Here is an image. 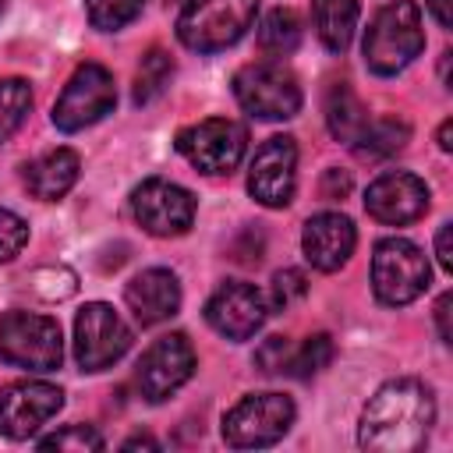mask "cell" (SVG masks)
Here are the masks:
<instances>
[{
    "label": "cell",
    "instance_id": "21",
    "mask_svg": "<svg viewBox=\"0 0 453 453\" xmlns=\"http://www.w3.org/2000/svg\"><path fill=\"white\" fill-rule=\"evenodd\" d=\"M365 124H368V110L357 99V92L347 81L329 85V92H326V127H329V134L343 145H354L357 134L365 131Z\"/></svg>",
    "mask_w": 453,
    "mask_h": 453
},
{
    "label": "cell",
    "instance_id": "11",
    "mask_svg": "<svg viewBox=\"0 0 453 453\" xmlns=\"http://www.w3.org/2000/svg\"><path fill=\"white\" fill-rule=\"evenodd\" d=\"M195 195L166 177H149L131 191V212L152 237H180L195 223Z\"/></svg>",
    "mask_w": 453,
    "mask_h": 453
},
{
    "label": "cell",
    "instance_id": "10",
    "mask_svg": "<svg viewBox=\"0 0 453 453\" xmlns=\"http://www.w3.org/2000/svg\"><path fill=\"white\" fill-rule=\"evenodd\" d=\"M248 131L230 117H209L177 134V152L202 173H230L244 159Z\"/></svg>",
    "mask_w": 453,
    "mask_h": 453
},
{
    "label": "cell",
    "instance_id": "34",
    "mask_svg": "<svg viewBox=\"0 0 453 453\" xmlns=\"http://www.w3.org/2000/svg\"><path fill=\"white\" fill-rule=\"evenodd\" d=\"M449 234H453V223H442L439 226V234H435V258H439V265L449 273L453 269V248H449Z\"/></svg>",
    "mask_w": 453,
    "mask_h": 453
},
{
    "label": "cell",
    "instance_id": "16",
    "mask_svg": "<svg viewBox=\"0 0 453 453\" xmlns=\"http://www.w3.org/2000/svg\"><path fill=\"white\" fill-rule=\"evenodd\" d=\"M365 209L386 226H407L428 212V188L411 170H386L368 184Z\"/></svg>",
    "mask_w": 453,
    "mask_h": 453
},
{
    "label": "cell",
    "instance_id": "25",
    "mask_svg": "<svg viewBox=\"0 0 453 453\" xmlns=\"http://www.w3.org/2000/svg\"><path fill=\"white\" fill-rule=\"evenodd\" d=\"M32 110V88L25 78H0V142H7Z\"/></svg>",
    "mask_w": 453,
    "mask_h": 453
},
{
    "label": "cell",
    "instance_id": "9",
    "mask_svg": "<svg viewBox=\"0 0 453 453\" xmlns=\"http://www.w3.org/2000/svg\"><path fill=\"white\" fill-rule=\"evenodd\" d=\"M127 347L131 329L106 301H88L74 315V361L81 372H103L117 365L127 354Z\"/></svg>",
    "mask_w": 453,
    "mask_h": 453
},
{
    "label": "cell",
    "instance_id": "19",
    "mask_svg": "<svg viewBox=\"0 0 453 453\" xmlns=\"http://www.w3.org/2000/svg\"><path fill=\"white\" fill-rule=\"evenodd\" d=\"M78 170H81V159L74 149H50L42 156H35L28 166H25V188L42 198V202H57L64 198L74 180H78Z\"/></svg>",
    "mask_w": 453,
    "mask_h": 453
},
{
    "label": "cell",
    "instance_id": "33",
    "mask_svg": "<svg viewBox=\"0 0 453 453\" xmlns=\"http://www.w3.org/2000/svg\"><path fill=\"white\" fill-rule=\"evenodd\" d=\"M319 191H322L326 202H340V198H347V191H350V173L340 170V166H329V170L322 173Z\"/></svg>",
    "mask_w": 453,
    "mask_h": 453
},
{
    "label": "cell",
    "instance_id": "8",
    "mask_svg": "<svg viewBox=\"0 0 453 453\" xmlns=\"http://www.w3.org/2000/svg\"><path fill=\"white\" fill-rule=\"evenodd\" d=\"M113 106H117L113 74H110L103 64H81V67L67 78V85H64L60 99L53 103V113H50V117H53L57 131L74 134V131H85V127H92L96 120H103Z\"/></svg>",
    "mask_w": 453,
    "mask_h": 453
},
{
    "label": "cell",
    "instance_id": "18",
    "mask_svg": "<svg viewBox=\"0 0 453 453\" xmlns=\"http://www.w3.org/2000/svg\"><path fill=\"white\" fill-rule=\"evenodd\" d=\"M124 301L131 308V315L142 326H159L166 319L177 315L180 308V283L170 269H142L127 287H124Z\"/></svg>",
    "mask_w": 453,
    "mask_h": 453
},
{
    "label": "cell",
    "instance_id": "32",
    "mask_svg": "<svg viewBox=\"0 0 453 453\" xmlns=\"http://www.w3.org/2000/svg\"><path fill=\"white\" fill-rule=\"evenodd\" d=\"M287 361H290V340H287V336H269V340H262V347L255 350V365H258L265 375L287 372Z\"/></svg>",
    "mask_w": 453,
    "mask_h": 453
},
{
    "label": "cell",
    "instance_id": "13",
    "mask_svg": "<svg viewBox=\"0 0 453 453\" xmlns=\"http://www.w3.org/2000/svg\"><path fill=\"white\" fill-rule=\"evenodd\" d=\"M297 188V145L290 134H273L255 149L248 166V195L265 209H283Z\"/></svg>",
    "mask_w": 453,
    "mask_h": 453
},
{
    "label": "cell",
    "instance_id": "15",
    "mask_svg": "<svg viewBox=\"0 0 453 453\" xmlns=\"http://www.w3.org/2000/svg\"><path fill=\"white\" fill-rule=\"evenodd\" d=\"M64 407V389L42 379L14 382L0 393V432L14 442L32 439Z\"/></svg>",
    "mask_w": 453,
    "mask_h": 453
},
{
    "label": "cell",
    "instance_id": "22",
    "mask_svg": "<svg viewBox=\"0 0 453 453\" xmlns=\"http://www.w3.org/2000/svg\"><path fill=\"white\" fill-rule=\"evenodd\" d=\"M407 138H411L407 120H400V117H379V120H368L365 124V131L357 134V142L350 149L365 163H382V159L396 156L407 145Z\"/></svg>",
    "mask_w": 453,
    "mask_h": 453
},
{
    "label": "cell",
    "instance_id": "27",
    "mask_svg": "<svg viewBox=\"0 0 453 453\" xmlns=\"http://www.w3.org/2000/svg\"><path fill=\"white\" fill-rule=\"evenodd\" d=\"M142 7H145V0H85L88 21L99 32H117V28L131 25L142 14Z\"/></svg>",
    "mask_w": 453,
    "mask_h": 453
},
{
    "label": "cell",
    "instance_id": "14",
    "mask_svg": "<svg viewBox=\"0 0 453 453\" xmlns=\"http://www.w3.org/2000/svg\"><path fill=\"white\" fill-rule=\"evenodd\" d=\"M269 315V301L255 283L226 280L205 301V322L226 340H251Z\"/></svg>",
    "mask_w": 453,
    "mask_h": 453
},
{
    "label": "cell",
    "instance_id": "6",
    "mask_svg": "<svg viewBox=\"0 0 453 453\" xmlns=\"http://www.w3.org/2000/svg\"><path fill=\"white\" fill-rule=\"evenodd\" d=\"M294 400L283 393H248L223 414V439L234 449H265L294 425Z\"/></svg>",
    "mask_w": 453,
    "mask_h": 453
},
{
    "label": "cell",
    "instance_id": "30",
    "mask_svg": "<svg viewBox=\"0 0 453 453\" xmlns=\"http://www.w3.org/2000/svg\"><path fill=\"white\" fill-rule=\"evenodd\" d=\"M304 294H308V276L301 269H280L273 276V287H269V297L265 301H269L273 311H287L297 301H304Z\"/></svg>",
    "mask_w": 453,
    "mask_h": 453
},
{
    "label": "cell",
    "instance_id": "3",
    "mask_svg": "<svg viewBox=\"0 0 453 453\" xmlns=\"http://www.w3.org/2000/svg\"><path fill=\"white\" fill-rule=\"evenodd\" d=\"M258 0H188L177 14V39L195 53L230 50L255 25Z\"/></svg>",
    "mask_w": 453,
    "mask_h": 453
},
{
    "label": "cell",
    "instance_id": "39",
    "mask_svg": "<svg viewBox=\"0 0 453 453\" xmlns=\"http://www.w3.org/2000/svg\"><path fill=\"white\" fill-rule=\"evenodd\" d=\"M0 14H4V0H0Z\"/></svg>",
    "mask_w": 453,
    "mask_h": 453
},
{
    "label": "cell",
    "instance_id": "26",
    "mask_svg": "<svg viewBox=\"0 0 453 453\" xmlns=\"http://www.w3.org/2000/svg\"><path fill=\"white\" fill-rule=\"evenodd\" d=\"M329 361H333V336H329V333H315V336H308L297 350L290 347L287 375H294V379H311V375H319Z\"/></svg>",
    "mask_w": 453,
    "mask_h": 453
},
{
    "label": "cell",
    "instance_id": "31",
    "mask_svg": "<svg viewBox=\"0 0 453 453\" xmlns=\"http://www.w3.org/2000/svg\"><path fill=\"white\" fill-rule=\"evenodd\" d=\"M25 244H28V223L18 212L0 209V265L11 262Z\"/></svg>",
    "mask_w": 453,
    "mask_h": 453
},
{
    "label": "cell",
    "instance_id": "37",
    "mask_svg": "<svg viewBox=\"0 0 453 453\" xmlns=\"http://www.w3.org/2000/svg\"><path fill=\"white\" fill-rule=\"evenodd\" d=\"M124 449H159V442H156L152 435H131V439L124 442Z\"/></svg>",
    "mask_w": 453,
    "mask_h": 453
},
{
    "label": "cell",
    "instance_id": "36",
    "mask_svg": "<svg viewBox=\"0 0 453 453\" xmlns=\"http://www.w3.org/2000/svg\"><path fill=\"white\" fill-rule=\"evenodd\" d=\"M425 4H428L432 18H435L442 28H449V25H453V7H449L453 0H425Z\"/></svg>",
    "mask_w": 453,
    "mask_h": 453
},
{
    "label": "cell",
    "instance_id": "2",
    "mask_svg": "<svg viewBox=\"0 0 453 453\" xmlns=\"http://www.w3.org/2000/svg\"><path fill=\"white\" fill-rule=\"evenodd\" d=\"M365 64L372 74H400L421 50H425V28H421V7L414 0H389L375 11L368 32H365Z\"/></svg>",
    "mask_w": 453,
    "mask_h": 453
},
{
    "label": "cell",
    "instance_id": "29",
    "mask_svg": "<svg viewBox=\"0 0 453 453\" xmlns=\"http://www.w3.org/2000/svg\"><path fill=\"white\" fill-rule=\"evenodd\" d=\"M39 449H74V453H99L103 435L92 425H67L46 439H39Z\"/></svg>",
    "mask_w": 453,
    "mask_h": 453
},
{
    "label": "cell",
    "instance_id": "17",
    "mask_svg": "<svg viewBox=\"0 0 453 453\" xmlns=\"http://www.w3.org/2000/svg\"><path fill=\"white\" fill-rule=\"evenodd\" d=\"M357 230L343 212H319L301 230V251L319 273H336L354 255Z\"/></svg>",
    "mask_w": 453,
    "mask_h": 453
},
{
    "label": "cell",
    "instance_id": "4",
    "mask_svg": "<svg viewBox=\"0 0 453 453\" xmlns=\"http://www.w3.org/2000/svg\"><path fill=\"white\" fill-rule=\"evenodd\" d=\"M432 269L425 251L407 237H382L372 251V290L379 304L400 308L428 290Z\"/></svg>",
    "mask_w": 453,
    "mask_h": 453
},
{
    "label": "cell",
    "instance_id": "38",
    "mask_svg": "<svg viewBox=\"0 0 453 453\" xmlns=\"http://www.w3.org/2000/svg\"><path fill=\"white\" fill-rule=\"evenodd\" d=\"M449 138H453V120H442V124H439V149H442V152H449V149H453V142H449Z\"/></svg>",
    "mask_w": 453,
    "mask_h": 453
},
{
    "label": "cell",
    "instance_id": "20",
    "mask_svg": "<svg viewBox=\"0 0 453 453\" xmlns=\"http://www.w3.org/2000/svg\"><path fill=\"white\" fill-rule=\"evenodd\" d=\"M361 4L357 0H311V21L329 53H343L354 39Z\"/></svg>",
    "mask_w": 453,
    "mask_h": 453
},
{
    "label": "cell",
    "instance_id": "1",
    "mask_svg": "<svg viewBox=\"0 0 453 453\" xmlns=\"http://www.w3.org/2000/svg\"><path fill=\"white\" fill-rule=\"evenodd\" d=\"M435 425V396L421 379L382 382L361 411L357 442L368 453H414Z\"/></svg>",
    "mask_w": 453,
    "mask_h": 453
},
{
    "label": "cell",
    "instance_id": "12",
    "mask_svg": "<svg viewBox=\"0 0 453 453\" xmlns=\"http://www.w3.org/2000/svg\"><path fill=\"white\" fill-rule=\"evenodd\" d=\"M195 361H198L195 347L184 333H166V336L152 340L138 361V372H134L138 393L149 403H163L195 375Z\"/></svg>",
    "mask_w": 453,
    "mask_h": 453
},
{
    "label": "cell",
    "instance_id": "35",
    "mask_svg": "<svg viewBox=\"0 0 453 453\" xmlns=\"http://www.w3.org/2000/svg\"><path fill=\"white\" fill-rule=\"evenodd\" d=\"M449 304H453V294H442L435 301V326H439V340L442 343H453V333H449Z\"/></svg>",
    "mask_w": 453,
    "mask_h": 453
},
{
    "label": "cell",
    "instance_id": "24",
    "mask_svg": "<svg viewBox=\"0 0 453 453\" xmlns=\"http://www.w3.org/2000/svg\"><path fill=\"white\" fill-rule=\"evenodd\" d=\"M170 74H173V60L166 50L152 46L142 64H138V74H134V106H145L152 103L166 85H170Z\"/></svg>",
    "mask_w": 453,
    "mask_h": 453
},
{
    "label": "cell",
    "instance_id": "28",
    "mask_svg": "<svg viewBox=\"0 0 453 453\" xmlns=\"http://www.w3.org/2000/svg\"><path fill=\"white\" fill-rule=\"evenodd\" d=\"M28 283L42 301H67L78 290V273L67 265H39L28 276Z\"/></svg>",
    "mask_w": 453,
    "mask_h": 453
},
{
    "label": "cell",
    "instance_id": "7",
    "mask_svg": "<svg viewBox=\"0 0 453 453\" xmlns=\"http://www.w3.org/2000/svg\"><path fill=\"white\" fill-rule=\"evenodd\" d=\"M60 357L64 343L57 319L35 311H7L0 319V361L25 372H53Z\"/></svg>",
    "mask_w": 453,
    "mask_h": 453
},
{
    "label": "cell",
    "instance_id": "5",
    "mask_svg": "<svg viewBox=\"0 0 453 453\" xmlns=\"http://www.w3.org/2000/svg\"><path fill=\"white\" fill-rule=\"evenodd\" d=\"M234 96L258 120H290L301 110L297 74L280 60H255L234 74Z\"/></svg>",
    "mask_w": 453,
    "mask_h": 453
},
{
    "label": "cell",
    "instance_id": "23",
    "mask_svg": "<svg viewBox=\"0 0 453 453\" xmlns=\"http://www.w3.org/2000/svg\"><path fill=\"white\" fill-rule=\"evenodd\" d=\"M301 42V18L290 11V7H276L262 18L258 25V46L273 57H287L294 53Z\"/></svg>",
    "mask_w": 453,
    "mask_h": 453
}]
</instances>
